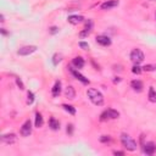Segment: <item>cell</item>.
<instances>
[{
    "label": "cell",
    "mask_w": 156,
    "mask_h": 156,
    "mask_svg": "<svg viewBox=\"0 0 156 156\" xmlns=\"http://www.w3.org/2000/svg\"><path fill=\"white\" fill-rule=\"evenodd\" d=\"M87 95H88L90 101H92L94 105L101 106L104 104V95L99 92V90H96L94 88H90V89L87 90Z\"/></svg>",
    "instance_id": "obj_1"
},
{
    "label": "cell",
    "mask_w": 156,
    "mask_h": 156,
    "mask_svg": "<svg viewBox=\"0 0 156 156\" xmlns=\"http://www.w3.org/2000/svg\"><path fill=\"white\" fill-rule=\"evenodd\" d=\"M121 143H122V145L125 146L127 150H129V151L137 150V143H135V140H133V139L130 138L128 134H125V133H123V134L121 135Z\"/></svg>",
    "instance_id": "obj_2"
},
{
    "label": "cell",
    "mask_w": 156,
    "mask_h": 156,
    "mask_svg": "<svg viewBox=\"0 0 156 156\" xmlns=\"http://www.w3.org/2000/svg\"><path fill=\"white\" fill-rule=\"evenodd\" d=\"M120 117V112L113 110V109H108L100 115V121H108V120H116Z\"/></svg>",
    "instance_id": "obj_3"
},
{
    "label": "cell",
    "mask_w": 156,
    "mask_h": 156,
    "mask_svg": "<svg viewBox=\"0 0 156 156\" xmlns=\"http://www.w3.org/2000/svg\"><path fill=\"white\" fill-rule=\"evenodd\" d=\"M144 59H145L144 53L140 49H134V50H132V53H130V60L134 62V65L142 63L144 61Z\"/></svg>",
    "instance_id": "obj_4"
},
{
    "label": "cell",
    "mask_w": 156,
    "mask_h": 156,
    "mask_svg": "<svg viewBox=\"0 0 156 156\" xmlns=\"http://www.w3.org/2000/svg\"><path fill=\"white\" fill-rule=\"evenodd\" d=\"M37 50V46L36 45H27V46H22L21 49H19L17 54L21 55V56H27L32 53H34Z\"/></svg>",
    "instance_id": "obj_5"
},
{
    "label": "cell",
    "mask_w": 156,
    "mask_h": 156,
    "mask_svg": "<svg viewBox=\"0 0 156 156\" xmlns=\"http://www.w3.org/2000/svg\"><path fill=\"white\" fill-rule=\"evenodd\" d=\"M143 151L146 155H154L155 151H156V144L152 143V142L144 143V145H143Z\"/></svg>",
    "instance_id": "obj_6"
},
{
    "label": "cell",
    "mask_w": 156,
    "mask_h": 156,
    "mask_svg": "<svg viewBox=\"0 0 156 156\" xmlns=\"http://www.w3.org/2000/svg\"><path fill=\"white\" fill-rule=\"evenodd\" d=\"M31 133H32V122L29 120H27L21 127V134L23 137H28Z\"/></svg>",
    "instance_id": "obj_7"
},
{
    "label": "cell",
    "mask_w": 156,
    "mask_h": 156,
    "mask_svg": "<svg viewBox=\"0 0 156 156\" xmlns=\"http://www.w3.org/2000/svg\"><path fill=\"white\" fill-rule=\"evenodd\" d=\"M96 43L103 45V46H109V45H111V39L108 36H98Z\"/></svg>",
    "instance_id": "obj_8"
},
{
    "label": "cell",
    "mask_w": 156,
    "mask_h": 156,
    "mask_svg": "<svg viewBox=\"0 0 156 156\" xmlns=\"http://www.w3.org/2000/svg\"><path fill=\"white\" fill-rule=\"evenodd\" d=\"M16 140H17V137L14 133H9V134H4L1 137V142L6 143V144H14Z\"/></svg>",
    "instance_id": "obj_9"
},
{
    "label": "cell",
    "mask_w": 156,
    "mask_h": 156,
    "mask_svg": "<svg viewBox=\"0 0 156 156\" xmlns=\"http://www.w3.org/2000/svg\"><path fill=\"white\" fill-rule=\"evenodd\" d=\"M70 71H71V73H72V75L75 76V77L78 79V80H80L83 84H89V79H88V78H85L83 75H80V73H79L77 70H75V68H70Z\"/></svg>",
    "instance_id": "obj_10"
},
{
    "label": "cell",
    "mask_w": 156,
    "mask_h": 156,
    "mask_svg": "<svg viewBox=\"0 0 156 156\" xmlns=\"http://www.w3.org/2000/svg\"><path fill=\"white\" fill-rule=\"evenodd\" d=\"M118 4H120L118 0H108V1L101 4V9L103 10H110V9H112V7L117 6Z\"/></svg>",
    "instance_id": "obj_11"
},
{
    "label": "cell",
    "mask_w": 156,
    "mask_h": 156,
    "mask_svg": "<svg viewBox=\"0 0 156 156\" xmlns=\"http://www.w3.org/2000/svg\"><path fill=\"white\" fill-rule=\"evenodd\" d=\"M130 87H132L133 90H134V92H137V93H140L142 90H143V88H144L143 82L142 80H138V79H134V80L130 82Z\"/></svg>",
    "instance_id": "obj_12"
},
{
    "label": "cell",
    "mask_w": 156,
    "mask_h": 156,
    "mask_svg": "<svg viewBox=\"0 0 156 156\" xmlns=\"http://www.w3.org/2000/svg\"><path fill=\"white\" fill-rule=\"evenodd\" d=\"M65 96L70 100H73L76 98V90L72 85H68L66 89H65Z\"/></svg>",
    "instance_id": "obj_13"
},
{
    "label": "cell",
    "mask_w": 156,
    "mask_h": 156,
    "mask_svg": "<svg viewBox=\"0 0 156 156\" xmlns=\"http://www.w3.org/2000/svg\"><path fill=\"white\" fill-rule=\"evenodd\" d=\"M72 63H73V66H75L76 68H82V67H84V59L83 57H80V56H76L75 59L72 60Z\"/></svg>",
    "instance_id": "obj_14"
},
{
    "label": "cell",
    "mask_w": 156,
    "mask_h": 156,
    "mask_svg": "<svg viewBox=\"0 0 156 156\" xmlns=\"http://www.w3.org/2000/svg\"><path fill=\"white\" fill-rule=\"evenodd\" d=\"M60 93H61V82L60 80H56L54 87H53V89H51V94H53V96L56 98V96L60 95Z\"/></svg>",
    "instance_id": "obj_15"
},
{
    "label": "cell",
    "mask_w": 156,
    "mask_h": 156,
    "mask_svg": "<svg viewBox=\"0 0 156 156\" xmlns=\"http://www.w3.org/2000/svg\"><path fill=\"white\" fill-rule=\"evenodd\" d=\"M68 22L70 23H72V24H78V23H80V22H83V16H77V15H71V16H68Z\"/></svg>",
    "instance_id": "obj_16"
},
{
    "label": "cell",
    "mask_w": 156,
    "mask_h": 156,
    "mask_svg": "<svg viewBox=\"0 0 156 156\" xmlns=\"http://www.w3.org/2000/svg\"><path fill=\"white\" fill-rule=\"evenodd\" d=\"M43 125H44V120H43L42 113L37 112L36 113V127L37 128H40V127H43Z\"/></svg>",
    "instance_id": "obj_17"
},
{
    "label": "cell",
    "mask_w": 156,
    "mask_h": 156,
    "mask_svg": "<svg viewBox=\"0 0 156 156\" xmlns=\"http://www.w3.org/2000/svg\"><path fill=\"white\" fill-rule=\"evenodd\" d=\"M49 126H50L53 130H57V129H60V122L56 121L54 117H51L50 121H49Z\"/></svg>",
    "instance_id": "obj_18"
},
{
    "label": "cell",
    "mask_w": 156,
    "mask_h": 156,
    "mask_svg": "<svg viewBox=\"0 0 156 156\" xmlns=\"http://www.w3.org/2000/svg\"><path fill=\"white\" fill-rule=\"evenodd\" d=\"M149 100L151 103H156V92L152 87H150V89H149Z\"/></svg>",
    "instance_id": "obj_19"
},
{
    "label": "cell",
    "mask_w": 156,
    "mask_h": 156,
    "mask_svg": "<svg viewBox=\"0 0 156 156\" xmlns=\"http://www.w3.org/2000/svg\"><path fill=\"white\" fill-rule=\"evenodd\" d=\"M62 108H63L65 110H66V111H67L68 113H71V115H75V113H76V109L73 108L72 105H67V104H63V105H62Z\"/></svg>",
    "instance_id": "obj_20"
},
{
    "label": "cell",
    "mask_w": 156,
    "mask_h": 156,
    "mask_svg": "<svg viewBox=\"0 0 156 156\" xmlns=\"http://www.w3.org/2000/svg\"><path fill=\"white\" fill-rule=\"evenodd\" d=\"M61 60H62V55H61V54H55L54 57H53V63L56 66V65L59 63Z\"/></svg>",
    "instance_id": "obj_21"
},
{
    "label": "cell",
    "mask_w": 156,
    "mask_h": 156,
    "mask_svg": "<svg viewBox=\"0 0 156 156\" xmlns=\"http://www.w3.org/2000/svg\"><path fill=\"white\" fill-rule=\"evenodd\" d=\"M143 71L146 72H151V71H156V65H145L144 67H142Z\"/></svg>",
    "instance_id": "obj_22"
},
{
    "label": "cell",
    "mask_w": 156,
    "mask_h": 156,
    "mask_svg": "<svg viewBox=\"0 0 156 156\" xmlns=\"http://www.w3.org/2000/svg\"><path fill=\"white\" fill-rule=\"evenodd\" d=\"M142 71H143V68H142L140 66H139V65H134L133 68H132V72L135 73V75H140Z\"/></svg>",
    "instance_id": "obj_23"
},
{
    "label": "cell",
    "mask_w": 156,
    "mask_h": 156,
    "mask_svg": "<svg viewBox=\"0 0 156 156\" xmlns=\"http://www.w3.org/2000/svg\"><path fill=\"white\" fill-rule=\"evenodd\" d=\"M27 96H28V99H27V104H28V105L33 104V101H34V94L32 93V92H28Z\"/></svg>",
    "instance_id": "obj_24"
},
{
    "label": "cell",
    "mask_w": 156,
    "mask_h": 156,
    "mask_svg": "<svg viewBox=\"0 0 156 156\" xmlns=\"http://www.w3.org/2000/svg\"><path fill=\"white\" fill-rule=\"evenodd\" d=\"M90 32H92V29H87V28H84V31H82L80 33H79V37H80V38H84V37H87V36H89Z\"/></svg>",
    "instance_id": "obj_25"
},
{
    "label": "cell",
    "mask_w": 156,
    "mask_h": 156,
    "mask_svg": "<svg viewBox=\"0 0 156 156\" xmlns=\"http://www.w3.org/2000/svg\"><path fill=\"white\" fill-rule=\"evenodd\" d=\"M100 142L101 143H109V142H111V138L109 135H101L100 137Z\"/></svg>",
    "instance_id": "obj_26"
},
{
    "label": "cell",
    "mask_w": 156,
    "mask_h": 156,
    "mask_svg": "<svg viewBox=\"0 0 156 156\" xmlns=\"http://www.w3.org/2000/svg\"><path fill=\"white\" fill-rule=\"evenodd\" d=\"M16 84H17L20 87V89H24V85H23V82L21 80V78H16Z\"/></svg>",
    "instance_id": "obj_27"
},
{
    "label": "cell",
    "mask_w": 156,
    "mask_h": 156,
    "mask_svg": "<svg viewBox=\"0 0 156 156\" xmlns=\"http://www.w3.org/2000/svg\"><path fill=\"white\" fill-rule=\"evenodd\" d=\"M66 132L71 135V134H73V125H71V123H70V125H67V128H66Z\"/></svg>",
    "instance_id": "obj_28"
},
{
    "label": "cell",
    "mask_w": 156,
    "mask_h": 156,
    "mask_svg": "<svg viewBox=\"0 0 156 156\" xmlns=\"http://www.w3.org/2000/svg\"><path fill=\"white\" fill-rule=\"evenodd\" d=\"M79 46H80L82 49H84V50H88V49H89V45H88V43H85V42H79Z\"/></svg>",
    "instance_id": "obj_29"
},
{
    "label": "cell",
    "mask_w": 156,
    "mask_h": 156,
    "mask_svg": "<svg viewBox=\"0 0 156 156\" xmlns=\"http://www.w3.org/2000/svg\"><path fill=\"white\" fill-rule=\"evenodd\" d=\"M57 32H59V28H57V27H51L50 28V33L51 34H56Z\"/></svg>",
    "instance_id": "obj_30"
},
{
    "label": "cell",
    "mask_w": 156,
    "mask_h": 156,
    "mask_svg": "<svg viewBox=\"0 0 156 156\" xmlns=\"http://www.w3.org/2000/svg\"><path fill=\"white\" fill-rule=\"evenodd\" d=\"M113 154L115 155H125V152H123V151H113Z\"/></svg>",
    "instance_id": "obj_31"
},
{
    "label": "cell",
    "mask_w": 156,
    "mask_h": 156,
    "mask_svg": "<svg viewBox=\"0 0 156 156\" xmlns=\"http://www.w3.org/2000/svg\"><path fill=\"white\" fill-rule=\"evenodd\" d=\"M1 33H3L4 36H6V34H7V32H6V31H5L4 28H1Z\"/></svg>",
    "instance_id": "obj_32"
},
{
    "label": "cell",
    "mask_w": 156,
    "mask_h": 156,
    "mask_svg": "<svg viewBox=\"0 0 156 156\" xmlns=\"http://www.w3.org/2000/svg\"><path fill=\"white\" fill-rule=\"evenodd\" d=\"M0 21H1V22H4V21H5V20H4V16H3V15L0 16Z\"/></svg>",
    "instance_id": "obj_33"
},
{
    "label": "cell",
    "mask_w": 156,
    "mask_h": 156,
    "mask_svg": "<svg viewBox=\"0 0 156 156\" xmlns=\"http://www.w3.org/2000/svg\"><path fill=\"white\" fill-rule=\"evenodd\" d=\"M150 1H156V0H150Z\"/></svg>",
    "instance_id": "obj_34"
}]
</instances>
